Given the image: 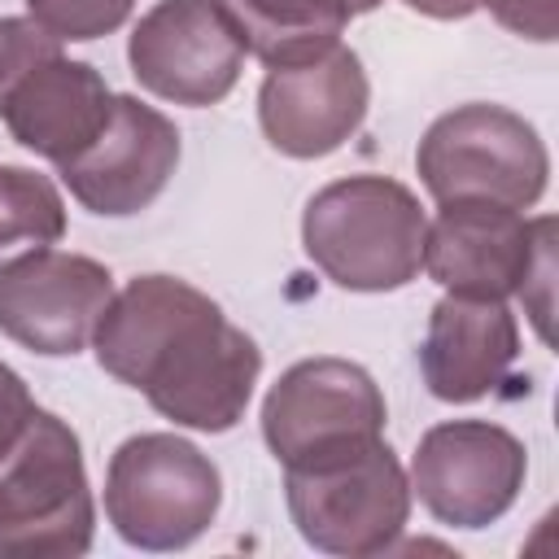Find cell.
<instances>
[{
  "label": "cell",
  "instance_id": "5",
  "mask_svg": "<svg viewBox=\"0 0 559 559\" xmlns=\"http://www.w3.org/2000/svg\"><path fill=\"white\" fill-rule=\"evenodd\" d=\"M415 170L437 205L498 201L511 210H533L550 183V153L524 114L472 100L428 122L415 148Z\"/></svg>",
  "mask_w": 559,
  "mask_h": 559
},
{
  "label": "cell",
  "instance_id": "6",
  "mask_svg": "<svg viewBox=\"0 0 559 559\" xmlns=\"http://www.w3.org/2000/svg\"><path fill=\"white\" fill-rule=\"evenodd\" d=\"M284 502L306 546L336 559H367L397 546L415 493L402 459L380 437L358 454L284 472Z\"/></svg>",
  "mask_w": 559,
  "mask_h": 559
},
{
  "label": "cell",
  "instance_id": "21",
  "mask_svg": "<svg viewBox=\"0 0 559 559\" xmlns=\"http://www.w3.org/2000/svg\"><path fill=\"white\" fill-rule=\"evenodd\" d=\"M489 17L533 44H555L559 39V0H480Z\"/></svg>",
  "mask_w": 559,
  "mask_h": 559
},
{
  "label": "cell",
  "instance_id": "4",
  "mask_svg": "<svg viewBox=\"0 0 559 559\" xmlns=\"http://www.w3.org/2000/svg\"><path fill=\"white\" fill-rule=\"evenodd\" d=\"M223 507L214 459L179 432H135L105 467V520L135 550H188Z\"/></svg>",
  "mask_w": 559,
  "mask_h": 559
},
{
  "label": "cell",
  "instance_id": "23",
  "mask_svg": "<svg viewBox=\"0 0 559 559\" xmlns=\"http://www.w3.org/2000/svg\"><path fill=\"white\" fill-rule=\"evenodd\" d=\"M411 13L432 17V22H463L480 9V0H402Z\"/></svg>",
  "mask_w": 559,
  "mask_h": 559
},
{
  "label": "cell",
  "instance_id": "20",
  "mask_svg": "<svg viewBox=\"0 0 559 559\" xmlns=\"http://www.w3.org/2000/svg\"><path fill=\"white\" fill-rule=\"evenodd\" d=\"M550 293H555V218L542 227L533 266H528L524 284H520V293H515L524 301V314L533 319L542 341H550Z\"/></svg>",
  "mask_w": 559,
  "mask_h": 559
},
{
  "label": "cell",
  "instance_id": "17",
  "mask_svg": "<svg viewBox=\"0 0 559 559\" xmlns=\"http://www.w3.org/2000/svg\"><path fill=\"white\" fill-rule=\"evenodd\" d=\"M66 236V201L57 183L31 166H0V262Z\"/></svg>",
  "mask_w": 559,
  "mask_h": 559
},
{
  "label": "cell",
  "instance_id": "19",
  "mask_svg": "<svg viewBox=\"0 0 559 559\" xmlns=\"http://www.w3.org/2000/svg\"><path fill=\"white\" fill-rule=\"evenodd\" d=\"M61 52V39H52L39 22L31 17H0V109L9 92L48 57Z\"/></svg>",
  "mask_w": 559,
  "mask_h": 559
},
{
  "label": "cell",
  "instance_id": "8",
  "mask_svg": "<svg viewBox=\"0 0 559 559\" xmlns=\"http://www.w3.org/2000/svg\"><path fill=\"white\" fill-rule=\"evenodd\" d=\"M528 476L524 441L493 419L432 424L411 454V493L445 528H489L502 520Z\"/></svg>",
  "mask_w": 559,
  "mask_h": 559
},
{
  "label": "cell",
  "instance_id": "9",
  "mask_svg": "<svg viewBox=\"0 0 559 559\" xmlns=\"http://www.w3.org/2000/svg\"><path fill=\"white\" fill-rule=\"evenodd\" d=\"M109 297L114 275L87 253L44 245L0 262V332L39 358L87 349Z\"/></svg>",
  "mask_w": 559,
  "mask_h": 559
},
{
  "label": "cell",
  "instance_id": "11",
  "mask_svg": "<svg viewBox=\"0 0 559 559\" xmlns=\"http://www.w3.org/2000/svg\"><path fill=\"white\" fill-rule=\"evenodd\" d=\"M367 105L371 83L358 52L349 44H332L310 61L266 70L258 87V127L275 153L314 162L358 135Z\"/></svg>",
  "mask_w": 559,
  "mask_h": 559
},
{
  "label": "cell",
  "instance_id": "16",
  "mask_svg": "<svg viewBox=\"0 0 559 559\" xmlns=\"http://www.w3.org/2000/svg\"><path fill=\"white\" fill-rule=\"evenodd\" d=\"M223 17L231 22L245 57H258L271 66H297L332 44H341V31L349 26L345 0H214Z\"/></svg>",
  "mask_w": 559,
  "mask_h": 559
},
{
  "label": "cell",
  "instance_id": "22",
  "mask_svg": "<svg viewBox=\"0 0 559 559\" xmlns=\"http://www.w3.org/2000/svg\"><path fill=\"white\" fill-rule=\"evenodd\" d=\"M35 411H39V406H35L26 380H22L9 362H0V459L17 445V437L26 432V424H31Z\"/></svg>",
  "mask_w": 559,
  "mask_h": 559
},
{
  "label": "cell",
  "instance_id": "24",
  "mask_svg": "<svg viewBox=\"0 0 559 559\" xmlns=\"http://www.w3.org/2000/svg\"><path fill=\"white\" fill-rule=\"evenodd\" d=\"M384 0H345V9L349 13H371V9H380Z\"/></svg>",
  "mask_w": 559,
  "mask_h": 559
},
{
  "label": "cell",
  "instance_id": "7",
  "mask_svg": "<svg viewBox=\"0 0 559 559\" xmlns=\"http://www.w3.org/2000/svg\"><path fill=\"white\" fill-rule=\"evenodd\" d=\"M262 441L284 472L358 454L384 437L389 406L367 367L349 358H301L262 397Z\"/></svg>",
  "mask_w": 559,
  "mask_h": 559
},
{
  "label": "cell",
  "instance_id": "12",
  "mask_svg": "<svg viewBox=\"0 0 559 559\" xmlns=\"http://www.w3.org/2000/svg\"><path fill=\"white\" fill-rule=\"evenodd\" d=\"M179 153V127L162 109L144 105L140 96L114 92V109L100 135L79 157L57 166V175L87 214L131 218L166 192Z\"/></svg>",
  "mask_w": 559,
  "mask_h": 559
},
{
  "label": "cell",
  "instance_id": "3",
  "mask_svg": "<svg viewBox=\"0 0 559 559\" xmlns=\"http://www.w3.org/2000/svg\"><path fill=\"white\" fill-rule=\"evenodd\" d=\"M96 537V498L74 428L35 411L0 459V559H79Z\"/></svg>",
  "mask_w": 559,
  "mask_h": 559
},
{
  "label": "cell",
  "instance_id": "15",
  "mask_svg": "<svg viewBox=\"0 0 559 559\" xmlns=\"http://www.w3.org/2000/svg\"><path fill=\"white\" fill-rule=\"evenodd\" d=\"M109 109H114V92L105 74L87 61L57 52L39 61L9 92L0 118L26 153L52 166H66L100 135V127L109 122Z\"/></svg>",
  "mask_w": 559,
  "mask_h": 559
},
{
  "label": "cell",
  "instance_id": "1",
  "mask_svg": "<svg viewBox=\"0 0 559 559\" xmlns=\"http://www.w3.org/2000/svg\"><path fill=\"white\" fill-rule=\"evenodd\" d=\"M100 371L148 397L175 428L227 432L245 419L262 376L258 341L179 275H135L114 288L92 332Z\"/></svg>",
  "mask_w": 559,
  "mask_h": 559
},
{
  "label": "cell",
  "instance_id": "13",
  "mask_svg": "<svg viewBox=\"0 0 559 559\" xmlns=\"http://www.w3.org/2000/svg\"><path fill=\"white\" fill-rule=\"evenodd\" d=\"M546 223L550 214L524 218V210L498 201H441L424 227L419 271L445 293L511 301L533 266Z\"/></svg>",
  "mask_w": 559,
  "mask_h": 559
},
{
  "label": "cell",
  "instance_id": "14",
  "mask_svg": "<svg viewBox=\"0 0 559 559\" xmlns=\"http://www.w3.org/2000/svg\"><path fill=\"white\" fill-rule=\"evenodd\" d=\"M520 358L515 310L498 297L445 293L424 328L419 376L437 402L463 406L493 393Z\"/></svg>",
  "mask_w": 559,
  "mask_h": 559
},
{
  "label": "cell",
  "instance_id": "18",
  "mask_svg": "<svg viewBox=\"0 0 559 559\" xmlns=\"http://www.w3.org/2000/svg\"><path fill=\"white\" fill-rule=\"evenodd\" d=\"M135 0H26V17L61 44H92L127 26Z\"/></svg>",
  "mask_w": 559,
  "mask_h": 559
},
{
  "label": "cell",
  "instance_id": "2",
  "mask_svg": "<svg viewBox=\"0 0 559 559\" xmlns=\"http://www.w3.org/2000/svg\"><path fill=\"white\" fill-rule=\"evenodd\" d=\"M428 214L389 175H345L323 183L301 210L306 258L345 293H393L419 275Z\"/></svg>",
  "mask_w": 559,
  "mask_h": 559
},
{
  "label": "cell",
  "instance_id": "10",
  "mask_svg": "<svg viewBox=\"0 0 559 559\" xmlns=\"http://www.w3.org/2000/svg\"><path fill=\"white\" fill-rule=\"evenodd\" d=\"M127 61L148 96L205 109L240 83L245 48L214 0H157L131 26Z\"/></svg>",
  "mask_w": 559,
  "mask_h": 559
}]
</instances>
